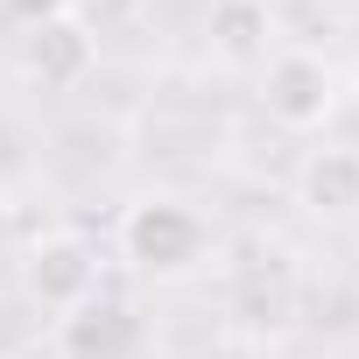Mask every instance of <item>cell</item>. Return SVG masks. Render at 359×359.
<instances>
[{"label": "cell", "mask_w": 359, "mask_h": 359, "mask_svg": "<svg viewBox=\"0 0 359 359\" xmlns=\"http://www.w3.org/2000/svg\"><path fill=\"white\" fill-rule=\"evenodd\" d=\"M240 310H247L254 324H275V317L289 310V268H282L275 254H261V261L240 268Z\"/></svg>", "instance_id": "6"}, {"label": "cell", "mask_w": 359, "mask_h": 359, "mask_svg": "<svg viewBox=\"0 0 359 359\" xmlns=\"http://www.w3.org/2000/svg\"><path fill=\"white\" fill-rule=\"evenodd\" d=\"M212 36L226 57H254L268 43V0H219L212 8Z\"/></svg>", "instance_id": "7"}, {"label": "cell", "mask_w": 359, "mask_h": 359, "mask_svg": "<svg viewBox=\"0 0 359 359\" xmlns=\"http://www.w3.org/2000/svg\"><path fill=\"white\" fill-rule=\"evenodd\" d=\"M36 296L43 303H85V289H92V254L78 247V240H50V247H36Z\"/></svg>", "instance_id": "5"}, {"label": "cell", "mask_w": 359, "mask_h": 359, "mask_svg": "<svg viewBox=\"0 0 359 359\" xmlns=\"http://www.w3.org/2000/svg\"><path fill=\"white\" fill-rule=\"evenodd\" d=\"M127 338V317L120 310H85L78 324H71V345L78 352H106V345H120Z\"/></svg>", "instance_id": "8"}, {"label": "cell", "mask_w": 359, "mask_h": 359, "mask_svg": "<svg viewBox=\"0 0 359 359\" xmlns=\"http://www.w3.org/2000/svg\"><path fill=\"white\" fill-rule=\"evenodd\" d=\"M22 64H29V78H43V85H78V78L92 71V36H85L71 15H64V22H43V29H29Z\"/></svg>", "instance_id": "3"}, {"label": "cell", "mask_w": 359, "mask_h": 359, "mask_svg": "<svg viewBox=\"0 0 359 359\" xmlns=\"http://www.w3.org/2000/svg\"><path fill=\"white\" fill-rule=\"evenodd\" d=\"M331 106H338V78H331L324 57H310V50H282V57L268 64V113H275L282 127L310 134V127L331 120Z\"/></svg>", "instance_id": "2"}, {"label": "cell", "mask_w": 359, "mask_h": 359, "mask_svg": "<svg viewBox=\"0 0 359 359\" xmlns=\"http://www.w3.org/2000/svg\"><path fill=\"white\" fill-rule=\"evenodd\" d=\"M120 247H127L141 268L176 275V268H191V261L205 254V219H198L191 205H176V198H148V205H134V212L120 219Z\"/></svg>", "instance_id": "1"}, {"label": "cell", "mask_w": 359, "mask_h": 359, "mask_svg": "<svg viewBox=\"0 0 359 359\" xmlns=\"http://www.w3.org/2000/svg\"><path fill=\"white\" fill-rule=\"evenodd\" d=\"M15 15H22L29 29H43V22H64V15H71V0H15Z\"/></svg>", "instance_id": "9"}, {"label": "cell", "mask_w": 359, "mask_h": 359, "mask_svg": "<svg viewBox=\"0 0 359 359\" xmlns=\"http://www.w3.org/2000/svg\"><path fill=\"white\" fill-rule=\"evenodd\" d=\"M303 205H317V212H352L359 205V155L352 148H317L303 162Z\"/></svg>", "instance_id": "4"}]
</instances>
